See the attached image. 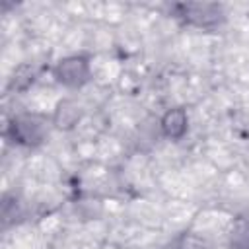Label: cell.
I'll use <instances>...</instances> for the list:
<instances>
[{"label": "cell", "instance_id": "obj_2", "mask_svg": "<svg viewBox=\"0 0 249 249\" xmlns=\"http://www.w3.org/2000/svg\"><path fill=\"white\" fill-rule=\"evenodd\" d=\"M169 14L181 25L206 33L218 31L228 21L226 8L218 2H177L171 4Z\"/></svg>", "mask_w": 249, "mask_h": 249}, {"label": "cell", "instance_id": "obj_6", "mask_svg": "<svg viewBox=\"0 0 249 249\" xmlns=\"http://www.w3.org/2000/svg\"><path fill=\"white\" fill-rule=\"evenodd\" d=\"M35 80H37V70H35V66L29 64V62H23V64H19V66L12 72L6 89H8V91H14V93H23V91H27V89L35 84Z\"/></svg>", "mask_w": 249, "mask_h": 249}, {"label": "cell", "instance_id": "obj_5", "mask_svg": "<svg viewBox=\"0 0 249 249\" xmlns=\"http://www.w3.org/2000/svg\"><path fill=\"white\" fill-rule=\"evenodd\" d=\"M82 119H84V107L74 97H62L54 105V109L51 113V124H53V128L62 130V132L74 130L82 123Z\"/></svg>", "mask_w": 249, "mask_h": 249}, {"label": "cell", "instance_id": "obj_7", "mask_svg": "<svg viewBox=\"0 0 249 249\" xmlns=\"http://www.w3.org/2000/svg\"><path fill=\"white\" fill-rule=\"evenodd\" d=\"M167 249H212V243L198 231L183 230L175 237H171Z\"/></svg>", "mask_w": 249, "mask_h": 249}, {"label": "cell", "instance_id": "obj_3", "mask_svg": "<svg viewBox=\"0 0 249 249\" xmlns=\"http://www.w3.org/2000/svg\"><path fill=\"white\" fill-rule=\"evenodd\" d=\"M51 76L66 89H80L91 82V56L86 53L66 54L53 64Z\"/></svg>", "mask_w": 249, "mask_h": 249}, {"label": "cell", "instance_id": "obj_8", "mask_svg": "<svg viewBox=\"0 0 249 249\" xmlns=\"http://www.w3.org/2000/svg\"><path fill=\"white\" fill-rule=\"evenodd\" d=\"M228 249H249V216H237L228 231Z\"/></svg>", "mask_w": 249, "mask_h": 249}, {"label": "cell", "instance_id": "obj_1", "mask_svg": "<svg viewBox=\"0 0 249 249\" xmlns=\"http://www.w3.org/2000/svg\"><path fill=\"white\" fill-rule=\"evenodd\" d=\"M51 117L35 111H21L12 115L4 126V138L18 148H39L47 142L51 132Z\"/></svg>", "mask_w": 249, "mask_h": 249}, {"label": "cell", "instance_id": "obj_4", "mask_svg": "<svg viewBox=\"0 0 249 249\" xmlns=\"http://www.w3.org/2000/svg\"><path fill=\"white\" fill-rule=\"evenodd\" d=\"M189 113L181 105H173L161 113L158 119V132L161 138L169 142H179L189 132Z\"/></svg>", "mask_w": 249, "mask_h": 249}, {"label": "cell", "instance_id": "obj_9", "mask_svg": "<svg viewBox=\"0 0 249 249\" xmlns=\"http://www.w3.org/2000/svg\"><path fill=\"white\" fill-rule=\"evenodd\" d=\"M23 216V208H21V202L16 195H10L6 193L4 198H2V226L4 228H10V226H16Z\"/></svg>", "mask_w": 249, "mask_h": 249}]
</instances>
